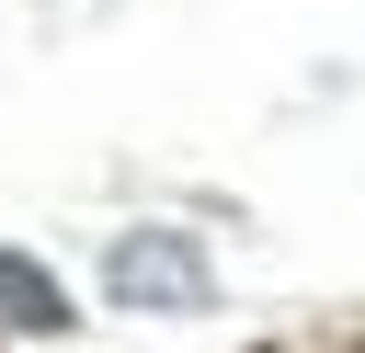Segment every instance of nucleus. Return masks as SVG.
<instances>
[{
	"label": "nucleus",
	"instance_id": "1",
	"mask_svg": "<svg viewBox=\"0 0 365 353\" xmlns=\"http://www.w3.org/2000/svg\"><path fill=\"white\" fill-rule=\"evenodd\" d=\"M205 239H182V228H125L114 251H103V296L114 307H205Z\"/></svg>",
	"mask_w": 365,
	"mask_h": 353
},
{
	"label": "nucleus",
	"instance_id": "2",
	"mask_svg": "<svg viewBox=\"0 0 365 353\" xmlns=\"http://www.w3.org/2000/svg\"><path fill=\"white\" fill-rule=\"evenodd\" d=\"M0 319H23V330H68V296H57L34 262H11V251H0Z\"/></svg>",
	"mask_w": 365,
	"mask_h": 353
}]
</instances>
